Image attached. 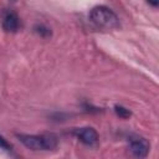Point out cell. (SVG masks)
Segmentation results:
<instances>
[{
	"label": "cell",
	"instance_id": "obj_3",
	"mask_svg": "<svg viewBox=\"0 0 159 159\" xmlns=\"http://www.w3.org/2000/svg\"><path fill=\"white\" fill-rule=\"evenodd\" d=\"M129 148L133 155L138 158H144L147 157L149 152V143L145 138L139 137V135H132L129 138Z\"/></svg>",
	"mask_w": 159,
	"mask_h": 159
},
{
	"label": "cell",
	"instance_id": "obj_1",
	"mask_svg": "<svg viewBox=\"0 0 159 159\" xmlns=\"http://www.w3.org/2000/svg\"><path fill=\"white\" fill-rule=\"evenodd\" d=\"M17 138L31 150H51L57 147V138L52 134H19Z\"/></svg>",
	"mask_w": 159,
	"mask_h": 159
},
{
	"label": "cell",
	"instance_id": "obj_9",
	"mask_svg": "<svg viewBox=\"0 0 159 159\" xmlns=\"http://www.w3.org/2000/svg\"><path fill=\"white\" fill-rule=\"evenodd\" d=\"M152 6H154V7H157L158 5H159V0H147Z\"/></svg>",
	"mask_w": 159,
	"mask_h": 159
},
{
	"label": "cell",
	"instance_id": "obj_6",
	"mask_svg": "<svg viewBox=\"0 0 159 159\" xmlns=\"http://www.w3.org/2000/svg\"><path fill=\"white\" fill-rule=\"evenodd\" d=\"M114 112L117 113V116H119L120 118H128L130 116V111L127 109L125 107L123 106H114Z\"/></svg>",
	"mask_w": 159,
	"mask_h": 159
},
{
	"label": "cell",
	"instance_id": "obj_8",
	"mask_svg": "<svg viewBox=\"0 0 159 159\" xmlns=\"http://www.w3.org/2000/svg\"><path fill=\"white\" fill-rule=\"evenodd\" d=\"M0 149H2V150H11V144L10 143H7V140L2 137V135H0Z\"/></svg>",
	"mask_w": 159,
	"mask_h": 159
},
{
	"label": "cell",
	"instance_id": "obj_5",
	"mask_svg": "<svg viewBox=\"0 0 159 159\" xmlns=\"http://www.w3.org/2000/svg\"><path fill=\"white\" fill-rule=\"evenodd\" d=\"M1 25H2V29L7 32H16L20 27V19L16 12L7 10L2 14Z\"/></svg>",
	"mask_w": 159,
	"mask_h": 159
},
{
	"label": "cell",
	"instance_id": "obj_7",
	"mask_svg": "<svg viewBox=\"0 0 159 159\" xmlns=\"http://www.w3.org/2000/svg\"><path fill=\"white\" fill-rule=\"evenodd\" d=\"M35 31H36L40 36H42V37H48V36L51 35V30H50L48 27L43 26V25H37V26H35Z\"/></svg>",
	"mask_w": 159,
	"mask_h": 159
},
{
	"label": "cell",
	"instance_id": "obj_2",
	"mask_svg": "<svg viewBox=\"0 0 159 159\" xmlns=\"http://www.w3.org/2000/svg\"><path fill=\"white\" fill-rule=\"evenodd\" d=\"M89 20L101 29H117L119 26V19L118 16L107 6L99 5L91 10L89 12Z\"/></svg>",
	"mask_w": 159,
	"mask_h": 159
},
{
	"label": "cell",
	"instance_id": "obj_4",
	"mask_svg": "<svg viewBox=\"0 0 159 159\" xmlns=\"http://www.w3.org/2000/svg\"><path fill=\"white\" fill-rule=\"evenodd\" d=\"M75 135L86 145L93 147L97 144L98 142V133L94 128L92 127H82V128H77L75 129Z\"/></svg>",
	"mask_w": 159,
	"mask_h": 159
}]
</instances>
